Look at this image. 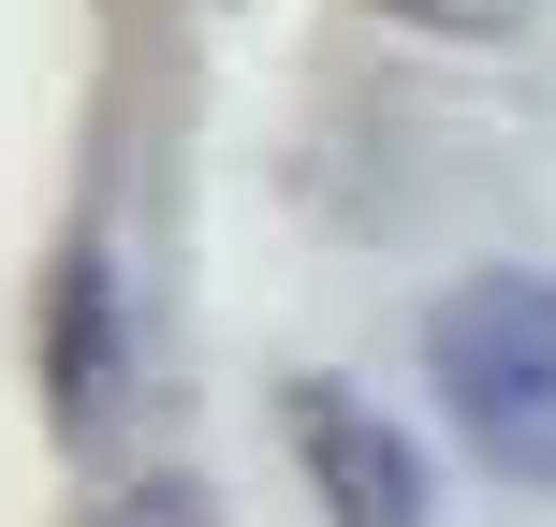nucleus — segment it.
<instances>
[{"label": "nucleus", "instance_id": "1", "mask_svg": "<svg viewBox=\"0 0 556 527\" xmlns=\"http://www.w3.org/2000/svg\"><path fill=\"white\" fill-rule=\"evenodd\" d=\"M425 366H440V411L469 425L483 469L556 484V278H469V293H440Z\"/></svg>", "mask_w": 556, "mask_h": 527}, {"label": "nucleus", "instance_id": "2", "mask_svg": "<svg viewBox=\"0 0 556 527\" xmlns=\"http://www.w3.org/2000/svg\"><path fill=\"white\" fill-rule=\"evenodd\" d=\"M293 454H307V484H323L337 527H425V454L395 440L366 396L307 381V396H293Z\"/></svg>", "mask_w": 556, "mask_h": 527}, {"label": "nucleus", "instance_id": "3", "mask_svg": "<svg viewBox=\"0 0 556 527\" xmlns=\"http://www.w3.org/2000/svg\"><path fill=\"white\" fill-rule=\"evenodd\" d=\"M45 411H59V440H88V425L117 411V278H103V250H74L59 264V293H45Z\"/></svg>", "mask_w": 556, "mask_h": 527}, {"label": "nucleus", "instance_id": "4", "mask_svg": "<svg viewBox=\"0 0 556 527\" xmlns=\"http://www.w3.org/2000/svg\"><path fill=\"white\" fill-rule=\"evenodd\" d=\"M88 527H220V513H205V484H191V469H132Z\"/></svg>", "mask_w": 556, "mask_h": 527}, {"label": "nucleus", "instance_id": "5", "mask_svg": "<svg viewBox=\"0 0 556 527\" xmlns=\"http://www.w3.org/2000/svg\"><path fill=\"white\" fill-rule=\"evenodd\" d=\"M381 15H410V29H454V45H483V29H513L528 0H381Z\"/></svg>", "mask_w": 556, "mask_h": 527}]
</instances>
